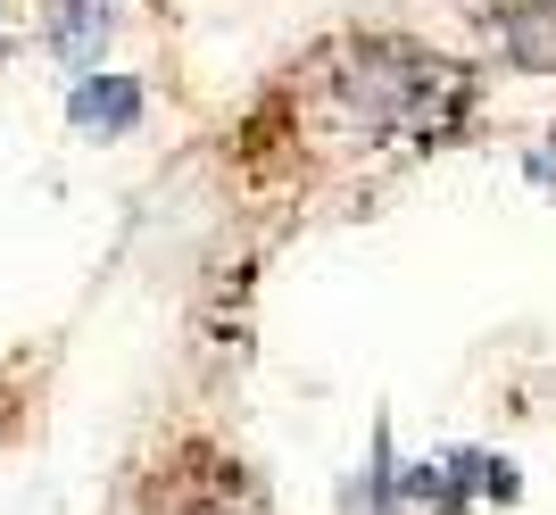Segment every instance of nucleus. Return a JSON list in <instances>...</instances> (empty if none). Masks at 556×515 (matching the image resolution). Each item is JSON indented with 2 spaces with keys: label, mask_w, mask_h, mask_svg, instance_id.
I'll list each match as a JSON object with an SVG mask.
<instances>
[{
  "label": "nucleus",
  "mask_w": 556,
  "mask_h": 515,
  "mask_svg": "<svg viewBox=\"0 0 556 515\" xmlns=\"http://www.w3.org/2000/svg\"><path fill=\"white\" fill-rule=\"evenodd\" d=\"M332 100H341V117H357L366 134L448 141V134L465 125L473 84H465V67H448V59H432V50L374 34V42H349V50H341Z\"/></svg>",
  "instance_id": "1"
},
{
  "label": "nucleus",
  "mask_w": 556,
  "mask_h": 515,
  "mask_svg": "<svg viewBox=\"0 0 556 515\" xmlns=\"http://www.w3.org/2000/svg\"><path fill=\"white\" fill-rule=\"evenodd\" d=\"M159 515H266V491L216 449H184L175 466H159Z\"/></svg>",
  "instance_id": "2"
},
{
  "label": "nucleus",
  "mask_w": 556,
  "mask_h": 515,
  "mask_svg": "<svg viewBox=\"0 0 556 515\" xmlns=\"http://www.w3.org/2000/svg\"><path fill=\"white\" fill-rule=\"evenodd\" d=\"M109 25H116V0H50V50L67 67H92Z\"/></svg>",
  "instance_id": "3"
},
{
  "label": "nucleus",
  "mask_w": 556,
  "mask_h": 515,
  "mask_svg": "<svg viewBox=\"0 0 556 515\" xmlns=\"http://www.w3.org/2000/svg\"><path fill=\"white\" fill-rule=\"evenodd\" d=\"M75 125L134 134V125H141V92L125 84V75H84V84H75Z\"/></svg>",
  "instance_id": "4"
},
{
  "label": "nucleus",
  "mask_w": 556,
  "mask_h": 515,
  "mask_svg": "<svg viewBox=\"0 0 556 515\" xmlns=\"http://www.w3.org/2000/svg\"><path fill=\"white\" fill-rule=\"evenodd\" d=\"M0 432H9V399H0Z\"/></svg>",
  "instance_id": "5"
}]
</instances>
